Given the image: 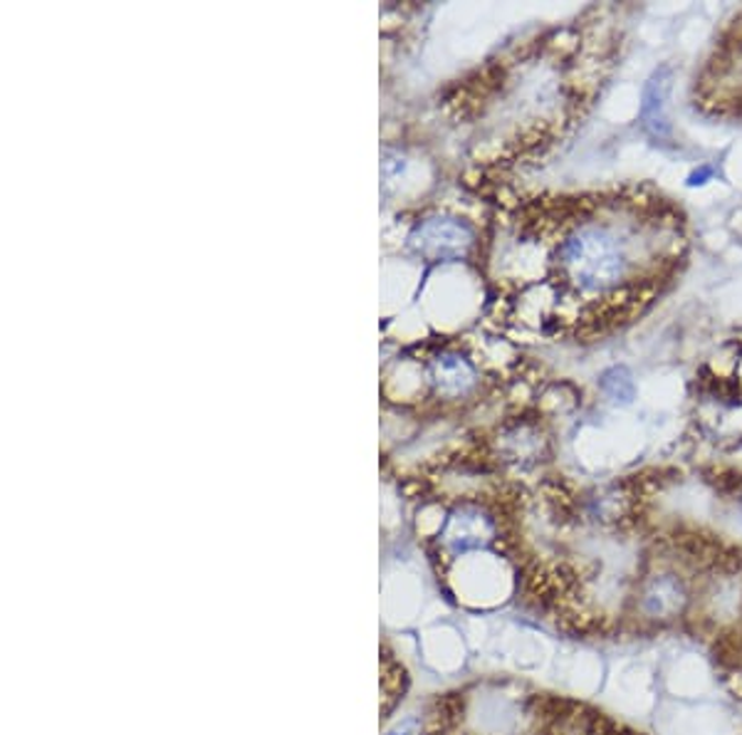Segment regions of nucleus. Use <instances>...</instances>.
<instances>
[{
    "label": "nucleus",
    "instance_id": "f257e3e1",
    "mask_svg": "<svg viewBox=\"0 0 742 735\" xmlns=\"http://www.w3.org/2000/svg\"><path fill=\"white\" fill-rule=\"evenodd\" d=\"M559 263L577 290L599 298L619 293L632 273L626 244L614 228L604 224L574 228L559 248Z\"/></svg>",
    "mask_w": 742,
    "mask_h": 735
},
{
    "label": "nucleus",
    "instance_id": "f03ea898",
    "mask_svg": "<svg viewBox=\"0 0 742 735\" xmlns=\"http://www.w3.org/2000/svg\"><path fill=\"white\" fill-rule=\"evenodd\" d=\"M696 602L693 582L676 568H656L636 582L628 597L632 619L648 629H664L688 617Z\"/></svg>",
    "mask_w": 742,
    "mask_h": 735
},
{
    "label": "nucleus",
    "instance_id": "7ed1b4c3",
    "mask_svg": "<svg viewBox=\"0 0 742 735\" xmlns=\"http://www.w3.org/2000/svg\"><path fill=\"white\" fill-rule=\"evenodd\" d=\"M670 85H674V67L660 65L654 75L648 77L642 97V125L654 139L670 137L668 122V97Z\"/></svg>",
    "mask_w": 742,
    "mask_h": 735
},
{
    "label": "nucleus",
    "instance_id": "20e7f679",
    "mask_svg": "<svg viewBox=\"0 0 742 735\" xmlns=\"http://www.w3.org/2000/svg\"><path fill=\"white\" fill-rule=\"evenodd\" d=\"M599 387H602L604 394L614 401V404H632L636 399V385L632 371L626 367H612L606 369L602 379H599Z\"/></svg>",
    "mask_w": 742,
    "mask_h": 735
},
{
    "label": "nucleus",
    "instance_id": "39448f33",
    "mask_svg": "<svg viewBox=\"0 0 742 735\" xmlns=\"http://www.w3.org/2000/svg\"><path fill=\"white\" fill-rule=\"evenodd\" d=\"M416 726H419V723H416V721H406L404 726H399V728H396V731L389 733V735H413Z\"/></svg>",
    "mask_w": 742,
    "mask_h": 735
}]
</instances>
